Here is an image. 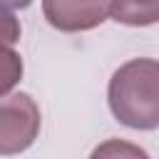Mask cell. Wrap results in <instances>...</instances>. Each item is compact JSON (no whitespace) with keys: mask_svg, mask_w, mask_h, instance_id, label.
Returning <instances> with one entry per match:
<instances>
[{"mask_svg":"<svg viewBox=\"0 0 159 159\" xmlns=\"http://www.w3.org/2000/svg\"><path fill=\"white\" fill-rule=\"evenodd\" d=\"M89 159H149V154L139 144L124 139H107L92 149Z\"/></svg>","mask_w":159,"mask_h":159,"instance_id":"obj_6","label":"cell"},{"mask_svg":"<svg viewBox=\"0 0 159 159\" xmlns=\"http://www.w3.org/2000/svg\"><path fill=\"white\" fill-rule=\"evenodd\" d=\"M109 15L129 27H147L159 22V0H112Z\"/></svg>","mask_w":159,"mask_h":159,"instance_id":"obj_5","label":"cell"},{"mask_svg":"<svg viewBox=\"0 0 159 159\" xmlns=\"http://www.w3.org/2000/svg\"><path fill=\"white\" fill-rule=\"evenodd\" d=\"M107 102L117 122L132 129L159 127V60L137 57L124 62L109 80Z\"/></svg>","mask_w":159,"mask_h":159,"instance_id":"obj_1","label":"cell"},{"mask_svg":"<svg viewBox=\"0 0 159 159\" xmlns=\"http://www.w3.org/2000/svg\"><path fill=\"white\" fill-rule=\"evenodd\" d=\"M82 2H104V0H82Z\"/></svg>","mask_w":159,"mask_h":159,"instance_id":"obj_8","label":"cell"},{"mask_svg":"<svg viewBox=\"0 0 159 159\" xmlns=\"http://www.w3.org/2000/svg\"><path fill=\"white\" fill-rule=\"evenodd\" d=\"M40 107L27 92L0 94V154L12 157L30 149L40 134Z\"/></svg>","mask_w":159,"mask_h":159,"instance_id":"obj_2","label":"cell"},{"mask_svg":"<svg viewBox=\"0 0 159 159\" xmlns=\"http://www.w3.org/2000/svg\"><path fill=\"white\" fill-rule=\"evenodd\" d=\"M109 2H82V0H42L45 20L60 32H84L104 22Z\"/></svg>","mask_w":159,"mask_h":159,"instance_id":"obj_3","label":"cell"},{"mask_svg":"<svg viewBox=\"0 0 159 159\" xmlns=\"http://www.w3.org/2000/svg\"><path fill=\"white\" fill-rule=\"evenodd\" d=\"M32 0H0V12H12V10H22L27 7Z\"/></svg>","mask_w":159,"mask_h":159,"instance_id":"obj_7","label":"cell"},{"mask_svg":"<svg viewBox=\"0 0 159 159\" xmlns=\"http://www.w3.org/2000/svg\"><path fill=\"white\" fill-rule=\"evenodd\" d=\"M20 22L12 12H0V94H7L22 77V57L15 50Z\"/></svg>","mask_w":159,"mask_h":159,"instance_id":"obj_4","label":"cell"}]
</instances>
